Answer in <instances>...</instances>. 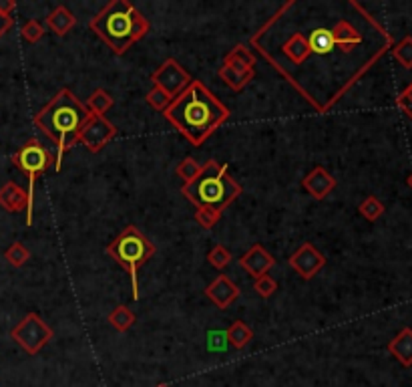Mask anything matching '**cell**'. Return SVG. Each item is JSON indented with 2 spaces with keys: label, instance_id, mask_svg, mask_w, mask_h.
Masks as SVG:
<instances>
[{
  "label": "cell",
  "instance_id": "6da1fadb",
  "mask_svg": "<svg viewBox=\"0 0 412 387\" xmlns=\"http://www.w3.org/2000/svg\"><path fill=\"white\" fill-rule=\"evenodd\" d=\"M249 45L324 116L393 47V37L354 0H290Z\"/></svg>",
  "mask_w": 412,
  "mask_h": 387
},
{
  "label": "cell",
  "instance_id": "7a4b0ae2",
  "mask_svg": "<svg viewBox=\"0 0 412 387\" xmlns=\"http://www.w3.org/2000/svg\"><path fill=\"white\" fill-rule=\"evenodd\" d=\"M163 116L191 145L199 148L231 113L201 81L193 79L188 89L171 101Z\"/></svg>",
  "mask_w": 412,
  "mask_h": 387
},
{
  "label": "cell",
  "instance_id": "3957f363",
  "mask_svg": "<svg viewBox=\"0 0 412 387\" xmlns=\"http://www.w3.org/2000/svg\"><path fill=\"white\" fill-rule=\"evenodd\" d=\"M91 117L83 101H79L71 89H60L40 111L33 123L44 136H49L56 145L55 170L60 172L63 157L79 141V134L87 119Z\"/></svg>",
  "mask_w": 412,
  "mask_h": 387
},
{
  "label": "cell",
  "instance_id": "277c9868",
  "mask_svg": "<svg viewBox=\"0 0 412 387\" xmlns=\"http://www.w3.org/2000/svg\"><path fill=\"white\" fill-rule=\"evenodd\" d=\"M89 29L115 55H125L149 33L151 24L129 0H111L89 20Z\"/></svg>",
  "mask_w": 412,
  "mask_h": 387
},
{
  "label": "cell",
  "instance_id": "5b68a950",
  "mask_svg": "<svg viewBox=\"0 0 412 387\" xmlns=\"http://www.w3.org/2000/svg\"><path fill=\"white\" fill-rule=\"evenodd\" d=\"M181 194L191 204H195V208H207L222 214L242 194V186L229 175L224 164L209 159L195 180L183 184Z\"/></svg>",
  "mask_w": 412,
  "mask_h": 387
},
{
  "label": "cell",
  "instance_id": "8992f818",
  "mask_svg": "<svg viewBox=\"0 0 412 387\" xmlns=\"http://www.w3.org/2000/svg\"><path fill=\"white\" fill-rule=\"evenodd\" d=\"M107 254L119 267L129 272L133 299L139 301V269L153 258L155 254L153 242L137 226H127L107 246Z\"/></svg>",
  "mask_w": 412,
  "mask_h": 387
},
{
  "label": "cell",
  "instance_id": "52a82bcc",
  "mask_svg": "<svg viewBox=\"0 0 412 387\" xmlns=\"http://www.w3.org/2000/svg\"><path fill=\"white\" fill-rule=\"evenodd\" d=\"M13 164L22 174L28 177V208H26V226H33L35 220V188L37 180L44 174L51 166H55V155L51 154L37 137H31L17 154H13Z\"/></svg>",
  "mask_w": 412,
  "mask_h": 387
},
{
  "label": "cell",
  "instance_id": "ba28073f",
  "mask_svg": "<svg viewBox=\"0 0 412 387\" xmlns=\"http://www.w3.org/2000/svg\"><path fill=\"white\" fill-rule=\"evenodd\" d=\"M220 79L231 91H244L256 77V57L245 45H236L224 57L217 71Z\"/></svg>",
  "mask_w": 412,
  "mask_h": 387
},
{
  "label": "cell",
  "instance_id": "9c48e42d",
  "mask_svg": "<svg viewBox=\"0 0 412 387\" xmlns=\"http://www.w3.org/2000/svg\"><path fill=\"white\" fill-rule=\"evenodd\" d=\"M53 329L38 317L37 313H28L17 327H13L10 337L24 349L28 355H37L53 339Z\"/></svg>",
  "mask_w": 412,
  "mask_h": 387
},
{
  "label": "cell",
  "instance_id": "30bf717a",
  "mask_svg": "<svg viewBox=\"0 0 412 387\" xmlns=\"http://www.w3.org/2000/svg\"><path fill=\"white\" fill-rule=\"evenodd\" d=\"M151 81L155 87L165 89L169 95L175 97L179 93H183L191 85V75L181 67V63L177 58H167L163 65H159L153 73H151Z\"/></svg>",
  "mask_w": 412,
  "mask_h": 387
},
{
  "label": "cell",
  "instance_id": "8fae6325",
  "mask_svg": "<svg viewBox=\"0 0 412 387\" xmlns=\"http://www.w3.org/2000/svg\"><path fill=\"white\" fill-rule=\"evenodd\" d=\"M115 136H117V125L115 123H111L107 117L91 116L87 119V123L83 125L81 134H79V141L91 154H99L109 145V141Z\"/></svg>",
  "mask_w": 412,
  "mask_h": 387
},
{
  "label": "cell",
  "instance_id": "7c38bea8",
  "mask_svg": "<svg viewBox=\"0 0 412 387\" xmlns=\"http://www.w3.org/2000/svg\"><path fill=\"white\" fill-rule=\"evenodd\" d=\"M288 262L294 271L298 272L300 278L312 281L326 267V256L312 242H304L300 248L290 256Z\"/></svg>",
  "mask_w": 412,
  "mask_h": 387
},
{
  "label": "cell",
  "instance_id": "4fadbf2b",
  "mask_svg": "<svg viewBox=\"0 0 412 387\" xmlns=\"http://www.w3.org/2000/svg\"><path fill=\"white\" fill-rule=\"evenodd\" d=\"M206 297L217 309L224 310L240 297V287L227 274H220L206 287Z\"/></svg>",
  "mask_w": 412,
  "mask_h": 387
},
{
  "label": "cell",
  "instance_id": "5bb4252c",
  "mask_svg": "<svg viewBox=\"0 0 412 387\" xmlns=\"http://www.w3.org/2000/svg\"><path fill=\"white\" fill-rule=\"evenodd\" d=\"M302 186H304V190L310 194L314 200H326L330 194L336 190L338 182L336 177L330 174L326 168L318 166V168H314L310 174L302 180Z\"/></svg>",
  "mask_w": 412,
  "mask_h": 387
},
{
  "label": "cell",
  "instance_id": "9a60e30c",
  "mask_svg": "<svg viewBox=\"0 0 412 387\" xmlns=\"http://www.w3.org/2000/svg\"><path fill=\"white\" fill-rule=\"evenodd\" d=\"M240 264H242V269H244L247 274H252L254 278H258V276H262V274H267L270 269L276 267V258L265 251L262 244H254V246L240 258Z\"/></svg>",
  "mask_w": 412,
  "mask_h": 387
},
{
  "label": "cell",
  "instance_id": "2e32d148",
  "mask_svg": "<svg viewBox=\"0 0 412 387\" xmlns=\"http://www.w3.org/2000/svg\"><path fill=\"white\" fill-rule=\"evenodd\" d=\"M0 206L6 212H26L28 208V194L24 188H20L17 182H6L0 188Z\"/></svg>",
  "mask_w": 412,
  "mask_h": 387
},
{
  "label": "cell",
  "instance_id": "e0dca14e",
  "mask_svg": "<svg viewBox=\"0 0 412 387\" xmlns=\"http://www.w3.org/2000/svg\"><path fill=\"white\" fill-rule=\"evenodd\" d=\"M388 351L390 355H394L404 368H411L412 365V329L411 327H404L400 331L393 341L388 343Z\"/></svg>",
  "mask_w": 412,
  "mask_h": 387
},
{
  "label": "cell",
  "instance_id": "ac0fdd59",
  "mask_svg": "<svg viewBox=\"0 0 412 387\" xmlns=\"http://www.w3.org/2000/svg\"><path fill=\"white\" fill-rule=\"evenodd\" d=\"M76 17L63 4H58L55 10L47 17V26L58 35V37H65L67 33H71L75 29Z\"/></svg>",
  "mask_w": 412,
  "mask_h": 387
},
{
  "label": "cell",
  "instance_id": "d6986e66",
  "mask_svg": "<svg viewBox=\"0 0 412 387\" xmlns=\"http://www.w3.org/2000/svg\"><path fill=\"white\" fill-rule=\"evenodd\" d=\"M225 337L229 341V345L236 349H245L249 345V341L254 339V331L244 321H233L229 325V329L225 331Z\"/></svg>",
  "mask_w": 412,
  "mask_h": 387
},
{
  "label": "cell",
  "instance_id": "ffe728a7",
  "mask_svg": "<svg viewBox=\"0 0 412 387\" xmlns=\"http://www.w3.org/2000/svg\"><path fill=\"white\" fill-rule=\"evenodd\" d=\"M113 105H115V99L105 89H94L93 93L89 95V99H87V103H85L89 113L99 117H105V113H109Z\"/></svg>",
  "mask_w": 412,
  "mask_h": 387
},
{
  "label": "cell",
  "instance_id": "44dd1931",
  "mask_svg": "<svg viewBox=\"0 0 412 387\" xmlns=\"http://www.w3.org/2000/svg\"><path fill=\"white\" fill-rule=\"evenodd\" d=\"M109 323H111L115 329L119 333H125L135 325V313L129 307H123V305H117L115 309L109 313Z\"/></svg>",
  "mask_w": 412,
  "mask_h": 387
},
{
  "label": "cell",
  "instance_id": "7402d4cb",
  "mask_svg": "<svg viewBox=\"0 0 412 387\" xmlns=\"http://www.w3.org/2000/svg\"><path fill=\"white\" fill-rule=\"evenodd\" d=\"M4 258L8 260V264H13L15 269H20V267H24L26 262H28V258H31V251L22 244V242H13L6 252H4Z\"/></svg>",
  "mask_w": 412,
  "mask_h": 387
},
{
  "label": "cell",
  "instance_id": "603a6c76",
  "mask_svg": "<svg viewBox=\"0 0 412 387\" xmlns=\"http://www.w3.org/2000/svg\"><path fill=\"white\" fill-rule=\"evenodd\" d=\"M231 260H233V256H231V252L225 248L224 244H215L209 254H207V262L213 267V269H217V271H224L225 267H229L231 264Z\"/></svg>",
  "mask_w": 412,
  "mask_h": 387
},
{
  "label": "cell",
  "instance_id": "cb8c5ba5",
  "mask_svg": "<svg viewBox=\"0 0 412 387\" xmlns=\"http://www.w3.org/2000/svg\"><path fill=\"white\" fill-rule=\"evenodd\" d=\"M358 212L362 214L366 220L374 222V220H378V218L384 214V204H382L376 196H368V198H364L362 204L358 206Z\"/></svg>",
  "mask_w": 412,
  "mask_h": 387
},
{
  "label": "cell",
  "instance_id": "d4e9b609",
  "mask_svg": "<svg viewBox=\"0 0 412 387\" xmlns=\"http://www.w3.org/2000/svg\"><path fill=\"white\" fill-rule=\"evenodd\" d=\"M201 168H204V164H199L195 157H186V159L179 161V166L175 168V174H177V177L183 180V184H188V182L197 177V174L201 172Z\"/></svg>",
  "mask_w": 412,
  "mask_h": 387
},
{
  "label": "cell",
  "instance_id": "484cf974",
  "mask_svg": "<svg viewBox=\"0 0 412 387\" xmlns=\"http://www.w3.org/2000/svg\"><path fill=\"white\" fill-rule=\"evenodd\" d=\"M393 55L404 69H412V37H404L398 45H394Z\"/></svg>",
  "mask_w": 412,
  "mask_h": 387
},
{
  "label": "cell",
  "instance_id": "4316f807",
  "mask_svg": "<svg viewBox=\"0 0 412 387\" xmlns=\"http://www.w3.org/2000/svg\"><path fill=\"white\" fill-rule=\"evenodd\" d=\"M147 103H149L151 107L155 109V111H165L169 105H171V101H173V97L169 95L165 89H161V87H155L153 85V89H151L149 93H147Z\"/></svg>",
  "mask_w": 412,
  "mask_h": 387
},
{
  "label": "cell",
  "instance_id": "83f0119b",
  "mask_svg": "<svg viewBox=\"0 0 412 387\" xmlns=\"http://www.w3.org/2000/svg\"><path fill=\"white\" fill-rule=\"evenodd\" d=\"M20 35H22V39L26 40V42H38V40L42 39V35H44V26L38 22V20L31 19L22 29H20Z\"/></svg>",
  "mask_w": 412,
  "mask_h": 387
},
{
  "label": "cell",
  "instance_id": "f1b7e54d",
  "mask_svg": "<svg viewBox=\"0 0 412 387\" xmlns=\"http://www.w3.org/2000/svg\"><path fill=\"white\" fill-rule=\"evenodd\" d=\"M254 289L258 290V294L263 299H270L276 290H278V283L270 276V274H262L258 278H254Z\"/></svg>",
  "mask_w": 412,
  "mask_h": 387
},
{
  "label": "cell",
  "instance_id": "f546056e",
  "mask_svg": "<svg viewBox=\"0 0 412 387\" xmlns=\"http://www.w3.org/2000/svg\"><path fill=\"white\" fill-rule=\"evenodd\" d=\"M220 218H222V214L213 212V210H207V208H197V210H195V222H197L201 228H206V230H211V228L220 222Z\"/></svg>",
  "mask_w": 412,
  "mask_h": 387
},
{
  "label": "cell",
  "instance_id": "4dcf8cb0",
  "mask_svg": "<svg viewBox=\"0 0 412 387\" xmlns=\"http://www.w3.org/2000/svg\"><path fill=\"white\" fill-rule=\"evenodd\" d=\"M396 103H398V107L406 113V116L411 117L412 119V83L398 95V99H396Z\"/></svg>",
  "mask_w": 412,
  "mask_h": 387
},
{
  "label": "cell",
  "instance_id": "1f68e13d",
  "mask_svg": "<svg viewBox=\"0 0 412 387\" xmlns=\"http://www.w3.org/2000/svg\"><path fill=\"white\" fill-rule=\"evenodd\" d=\"M15 10H17V2L15 0H0V17L13 19Z\"/></svg>",
  "mask_w": 412,
  "mask_h": 387
},
{
  "label": "cell",
  "instance_id": "d6a6232c",
  "mask_svg": "<svg viewBox=\"0 0 412 387\" xmlns=\"http://www.w3.org/2000/svg\"><path fill=\"white\" fill-rule=\"evenodd\" d=\"M15 26V20L6 19V17H0V39Z\"/></svg>",
  "mask_w": 412,
  "mask_h": 387
},
{
  "label": "cell",
  "instance_id": "836d02e7",
  "mask_svg": "<svg viewBox=\"0 0 412 387\" xmlns=\"http://www.w3.org/2000/svg\"><path fill=\"white\" fill-rule=\"evenodd\" d=\"M409 186H411V188H412V174H411V177H409Z\"/></svg>",
  "mask_w": 412,
  "mask_h": 387
},
{
  "label": "cell",
  "instance_id": "e575fe53",
  "mask_svg": "<svg viewBox=\"0 0 412 387\" xmlns=\"http://www.w3.org/2000/svg\"><path fill=\"white\" fill-rule=\"evenodd\" d=\"M157 387H171V386H167V384H161V386H157Z\"/></svg>",
  "mask_w": 412,
  "mask_h": 387
}]
</instances>
